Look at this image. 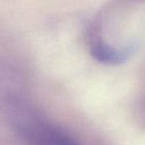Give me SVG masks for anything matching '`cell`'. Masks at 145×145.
Wrapping results in <instances>:
<instances>
[{
	"instance_id": "obj_1",
	"label": "cell",
	"mask_w": 145,
	"mask_h": 145,
	"mask_svg": "<svg viewBox=\"0 0 145 145\" xmlns=\"http://www.w3.org/2000/svg\"><path fill=\"white\" fill-rule=\"evenodd\" d=\"M27 132L32 145H77L62 130L46 123L30 125Z\"/></svg>"
}]
</instances>
